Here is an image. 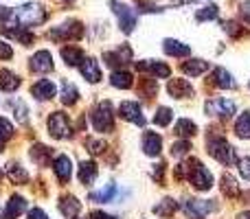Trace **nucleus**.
Segmentation results:
<instances>
[{
    "instance_id": "nucleus-25",
    "label": "nucleus",
    "mask_w": 250,
    "mask_h": 219,
    "mask_svg": "<svg viewBox=\"0 0 250 219\" xmlns=\"http://www.w3.org/2000/svg\"><path fill=\"white\" fill-rule=\"evenodd\" d=\"M20 88V77L13 73H9V70H0V90L4 92H13Z\"/></svg>"
},
{
    "instance_id": "nucleus-55",
    "label": "nucleus",
    "mask_w": 250,
    "mask_h": 219,
    "mask_svg": "<svg viewBox=\"0 0 250 219\" xmlns=\"http://www.w3.org/2000/svg\"><path fill=\"white\" fill-rule=\"evenodd\" d=\"M0 178H2V173H0Z\"/></svg>"
},
{
    "instance_id": "nucleus-50",
    "label": "nucleus",
    "mask_w": 250,
    "mask_h": 219,
    "mask_svg": "<svg viewBox=\"0 0 250 219\" xmlns=\"http://www.w3.org/2000/svg\"><path fill=\"white\" fill-rule=\"evenodd\" d=\"M90 219H117V217H110V215H105V213H92Z\"/></svg>"
},
{
    "instance_id": "nucleus-40",
    "label": "nucleus",
    "mask_w": 250,
    "mask_h": 219,
    "mask_svg": "<svg viewBox=\"0 0 250 219\" xmlns=\"http://www.w3.org/2000/svg\"><path fill=\"white\" fill-rule=\"evenodd\" d=\"M11 134H13V125L9 123V119H4V116H0V138H2L4 142L11 138Z\"/></svg>"
},
{
    "instance_id": "nucleus-32",
    "label": "nucleus",
    "mask_w": 250,
    "mask_h": 219,
    "mask_svg": "<svg viewBox=\"0 0 250 219\" xmlns=\"http://www.w3.org/2000/svg\"><path fill=\"white\" fill-rule=\"evenodd\" d=\"M195 132H198V125H195L193 120H189V119H180V120H178V125H176V134H178V136L191 138Z\"/></svg>"
},
{
    "instance_id": "nucleus-30",
    "label": "nucleus",
    "mask_w": 250,
    "mask_h": 219,
    "mask_svg": "<svg viewBox=\"0 0 250 219\" xmlns=\"http://www.w3.org/2000/svg\"><path fill=\"white\" fill-rule=\"evenodd\" d=\"M79 90L70 81H62V103L64 105H75L77 103Z\"/></svg>"
},
{
    "instance_id": "nucleus-11",
    "label": "nucleus",
    "mask_w": 250,
    "mask_h": 219,
    "mask_svg": "<svg viewBox=\"0 0 250 219\" xmlns=\"http://www.w3.org/2000/svg\"><path fill=\"white\" fill-rule=\"evenodd\" d=\"M119 114L134 125H145V116H143L141 105H138L136 101H123L121 108H119Z\"/></svg>"
},
{
    "instance_id": "nucleus-16",
    "label": "nucleus",
    "mask_w": 250,
    "mask_h": 219,
    "mask_svg": "<svg viewBox=\"0 0 250 219\" xmlns=\"http://www.w3.org/2000/svg\"><path fill=\"white\" fill-rule=\"evenodd\" d=\"M60 213L66 219H75L82 213V204H79V199L73 198V195H64V198L60 199Z\"/></svg>"
},
{
    "instance_id": "nucleus-13",
    "label": "nucleus",
    "mask_w": 250,
    "mask_h": 219,
    "mask_svg": "<svg viewBox=\"0 0 250 219\" xmlns=\"http://www.w3.org/2000/svg\"><path fill=\"white\" fill-rule=\"evenodd\" d=\"M31 70L33 73H51L53 70V60L48 51H38L33 57H31Z\"/></svg>"
},
{
    "instance_id": "nucleus-53",
    "label": "nucleus",
    "mask_w": 250,
    "mask_h": 219,
    "mask_svg": "<svg viewBox=\"0 0 250 219\" xmlns=\"http://www.w3.org/2000/svg\"><path fill=\"white\" fill-rule=\"evenodd\" d=\"M4 149V140H2V138H0V151H2Z\"/></svg>"
},
{
    "instance_id": "nucleus-38",
    "label": "nucleus",
    "mask_w": 250,
    "mask_h": 219,
    "mask_svg": "<svg viewBox=\"0 0 250 219\" xmlns=\"http://www.w3.org/2000/svg\"><path fill=\"white\" fill-rule=\"evenodd\" d=\"M195 18H198L200 22H207V20H217V18H220V7H215V4H208V7L200 9V11L195 13Z\"/></svg>"
},
{
    "instance_id": "nucleus-8",
    "label": "nucleus",
    "mask_w": 250,
    "mask_h": 219,
    "mask_svg": "<svg viewBox=\"0 0 250 219\" xmlns=\"http://www.w3.org/2000/svg\"><path fill=\"white\" fill-rule=\"evenodd\" d=\"M207 114L211 116H222V119H230V116L237 112V103L230 99H211L204 105Z\"/></svg>"
},
{
    "instance_id": "nucleus-5",
    "label": "nucleus",
    "mask_w": 250,
    "mask_h": 219,
    "mask_svg": "<svg viewBox=\"0 0 250 219\" xmlns=\"http://www.w3.org/2000/svg\"><path fill=\"white\" fill-rule=\"evenodd\" d=\"M83 33L82 22L77 20H68L64 24H57L48 31V38L55 40V42H70V40H79Z\"/></svg>"
},
{
    "instance_id": "nucleus-43",
    "label": "nucleus",
    "mask_w": 250,
    "mask_h": 219,
    "mask_svg": "<svg viewBox=\"0 0 250 219\" xmlns=\"http://www.w3.org/2000/svg\"><path fill=\"white\" fill-rule=\"evenodd\" d=\"M16 18L13 9H7V7H0V26L4 29V24H11V20Z\"/></svg>"
},
{
    "instance_id": "nucleus-4",
    "label": "nucleus",
    "mask_w": 250,
    "mask_h": 219,
    "mask_svg": "<svg viewBox=\"0 0 250 219\" xmlns=\"http://www.w3.org/2000/svg\"><path fill=\"white\" fill-rule=\"evenodd\" d=\"M207 147H208V154H211L213 158L217 160V162L226 164V167H233V164H237V154H235V149L222 136L208 138V145Z\"/></svg>"
},
{
    "instance_id": "nucleus-54",
    "label": "nucleus",
    "mask_w": 250,
    "mask_h": 219,
    "mask_svg": "<svg viewBox=\"0 0 250 219\" xmlns=\"http://www.w3.org/2000/svg\"><path fill=\"white\" fill-rule=\"evenodd\" d=\"M62 2H73V0H62Z\"/></svg>"
},
{
    "instance_id": "nucleus-44",
    "label": "nucleus",
    "mask_w": 250,
    "mask_h": 219,
    "mask_svg": "<svg viewBox=\"0 0 250 219\" xmlns=\"http://www.w3.org/2000/svg\"><path fill=\"white\" fill-rule=\"evenodd\" d=\"M239 173H242L244 180L250 182V158H242V160H239Z\"/></svg>"
},
{
    "instance_id": "nucleus-24",
    "label": "nucleus",
    "mask_w": 250,
    "mask_h": 219,
    "mask_svg": "<svg viewBox=\"0 0 250 219\" xmlns=\"http://www.w3.org/2000/svg\"><path fill=\"white\" fill-rule=\"evenodd\" d=\"M24 211H26V199L20 198V195H13V198L9 199V204H7V213H4V217H7V219H16L18 215H22Z\"/></svg>"
},
{
    "instance_id": "nucleus-49",
    "label": "nucleus",
    "mask_w": 250,
    "mask_h": 219,
    "mask_svg": "<svg viewBox=\"0 0 250 219\" xmlns=\"http://www.w3.org/2000/svg\"><path fill=\"white\" fill-rule=\"evenodd\" d=\"M239 13H242V18L250 24V2H244L242 9H239Z\"/></svg>"
},
{
    "instance_id": "nucleus-1",
    "label": "nucleus",
    "mask_w": 250,
    "mask_h": 219,
    "mask_svg": "<svg viewBox=\"0 0 250 219\" xmlns=\"http://www.w3.org/2000/svg\"><path fill=\"white\" fill-rule=\"evenodd\" d=\"M182 176H185L198 191H208L213 186V173L208 171V169L204 167L200 160H195V158L187 160V162H182L180 167L176 169V178H178V180H182Z\"/></svg>"
},
{
    "instance_id": "nucleus-19",
    "label": "nucleus",
    "mask_w": 250,
    "mask_h": 219,
    "mask_svg": "<svg viewBox=\"0 0 250 219\" xmlns=\"http://www.w3.org/2000/svg\"><path fill=\"white\" fill-rule=\"evenodd\" d=\"M160 149H163V138L154 132H147L145 136H143V151L154 158V156L160 154Z\"/></svg>"
},
{
    "instance_id": "nucleus-10",
    "label": "nucleus",
    "mask_w": 250,
    "mask_h": 219,
    "mask_svg": "<svg viewBox=\"0 0 250 219\" xmlns=\"http://www.w3.org/2000/svg\"><path fill=\"white\" fill-rule=\"evenodd\" d=\"M182 208H185V213L189 215L191 219H202L204 215H208L211 211H215V204L213 202H198V199H187L185 204H182Z\"/></svg>"
},
{
    "instance_id": "nucleus-21",
    "label": "nucleus",
    "mask_w": 250,
    "mask_h": 219,
    "mask_svg": "<svg viewBox=\"0 0 250 219\" xmlns=\"http://www.w3.org/2000/svg\"><path fill=\"white\" fill-rule=\"evenodd\" d=\"M180 70L185 75H189V77H200L202 73H207V70H208V61H204V60H189V61H185V64H180Z\"/></svg>"
},
{
    "instance_id": "nucleus-37",
    "label": "nucleus",
    "mask_w": 250,
    "mask_h": 219,
    "mask_svg": "<svg viewBox=\"0 0 250 219\" xmlns=\"http://www.w3.org/2000/svg\"><path fill=\"white\" fill-rule=\"evenodd\" d=\"M222 182H224V184H222L224 195H229V198H237V195H239V186H237V182H235V178L226 173V176L222 178Z\"/></svg>"
},
{
    "instance_id": "nucleus-46",
    "label": "nucleus",
    "mask_w": 250,
    "mask_h": 219,
    "mask_svg": "<svg viewBox=\"0 0 250 219\" xmlns=\"http://www.w3.org/2000/svg\"><path fill=\"white\" fill-rule=\"evenodd\" d=\"M11 55H13L11 46H9L7 42H0V60H9Z\"/></svg>"
},
{
    "instance_id": "nucleus-20",
    "label": "nucleus",
    "mask_w": 250,
    "mask_h": 219,
    "mask_svg": "<svg viewBox=\"0 0 250 219\" xmlns=\"http://www.w3.org/2000/svg\"><path fill=\"white\" fill-rule=\"evenodd\" d=\"M79 70H82L83 79L90 83H99L101 81V70H99V64H97V60H83L82 66H79Z\"/></svg>"
},
{
    "instance_id": "nucleus-17",
    "label": "nucleus",
    "mask_w": 250,
    "mask_h": 219,
    "mask_svg": "<svg viewBox=\"0 0 250 219\" xmlns=\"http://www.w3.org/2000/svg\"><path fill=\"white\" fill-rule=\"evenodd\" d=\"M55 92H57L55 83L48 81V79H42V81H38L33 88H31V95H33L35 99H40V101L53 99V97H55Z\"/></svg>"
},
{
    "instance_id": "nucleus-23",
    "label": "nucleus",
    "mask_w": 250,
    "mask_h": 219,
    "mask_svg": "<svg viewBox=\"0 0 250 219\" xmlns=\"http://www.w3.org/2000/svg\"><path fill=\"white\" fill-rule=\"evenodd\" d=\"M2 33L4 35H9V38H13V40H18L20 44H24V46H31L33 44V33H29L26 31V26H13V29H2Z\"/></svg>"
},
{
    "instance_id": "nucleus-9",
    "label": "nucleus",
    "mask_w": 250,
    "mask_h": 219,
    "mask_svg": "<svg viewBox=\"0 0 250 219\" xmlns=\"http://www.w3.org/2000/svg\"><path fill=\"white\" fill-rule=\"evenodd\" d=\"M104 60H105V64L112 66V68H117V66H125V64L132 61V48H129L127 44H121L117 51L104 53Z\"/></svg>"
},
{
    "instance_id": "nucleus-14",
    "label": "nucleus",
    "mask_w": 250,
    "mask_h": 219,
    "mask_svg": "<svg viewBox=\"0 0 250 219\" xmlns=\"http://www.w3.org/2000/svg\"><path fill=\"white\" fill-rule=\"evenodd\" d=\"M136 68L141 70V73H151L154 77H158V79L169 77V73H171L167 64H160V61H156V60H151V61H138Z\"/></svg>"
},
{
    "instance_id": "nucleus-45",
    "label": "nucleus",
    "mask_w": 250,
    "mask_h": 219,
    "mask_svg": "<svg viewBox=\"0 0 250 219\" xmlns=\"http://www.w3.org/2000/svg\"><path fill=\"white\" fill-rule=\"evenodd\" d=\"M224 29H226V33H230L233 38L242 35V29H239V24H235V22H224Z\"/></svg>"
},
{
    "instance_id": "nucleus-31",
    "label": "nucleus",
    "mask_w": 250,
    "mask_h": 219,
    "mask_svg": "<svg viewBox=\"0 0 250 219\" xmlns=\"http://www.w3.org/2000/svg\"><path fill=\"white\" fill-rule=\"evenodd\" d=\"M62 57H64V61L68 66H79L83 53H82V48H77V46H64L62 48Z\"/></svg>"
},
{
    "instance_id": "nucleus-41",
    "label": "nucleus",
    "mask_w": 250,
    "mask_h": 219,
    "mask_svg": "<svg viewBox=\"0 0 250 219\" xmlns=\"http://www.w3.org/2000/svg\"><path fill=\"white\" fill-rule=\"evenodd\" d=\"M189 149H191V142H189V140H178L176 145H173L171 154L176 156V158H182V156L189 154Z\"/></svg>"
},
{
    "instance_id": "nucleus-27",
    "label": "nucleus",
    "mask_w": 250,
    "mask_h": 219,
    "mask_svg": "<svg viewBox=\"0 0 250 219\" xmlns=\"http://www.w3.org/2000/svg\"><path fill=\"white\" fill-rule=\"evenodd\" d=\"M110 83H112L114 88H119V90H127V88H132L134 79L129 73H125V70H114L112 77H110Z\"/></svg>"
},
{
    "instance_id": "nucleus-48",
    "label": "nucleus",
    "mask_w": 250,
    "mask_h": 219,
    "mask_svg": "<svg viewBox=\"0 0 250 219\" xmlns=\"http://www.w3.org/2000/svg\"><path fill=\"white\" fill-rule=\"evenodd\" d=\"M29 219H48V215L42 211V208H33V211L29 213Z\"/></svg>"
},
{
    "instance_id": "nucleus-15",
    "label": "nucleus",
    "mask_w": 250,
    "mask_h": 219,
    "mask_svg": "<svg viewBox=\"0 0 250 219\" xmlns=\"http://www.w3.org/2000/svg\"><path fill=\"white\" fill-rule=\"evenodd\" d=\"M211 81H213V86L222 88V90H233V88H237L233 75H230L226 68H215V70H213Z\"/></svg>"
},
{
    "instance_id": "nucleus-34",
    "label": "nucleus",
    "mask_w": 250,
    "mask_h": 219,
    "mask_svg": "<svg viewBox=\"0 0 250 219\" xmlns=\"http://www.w3.org/2000/svg\"><path fill=\"white\" fill-rule=\"evenodd\" d=\"M114 193H117V186H114V184H108L105 189L97 191V193H90V199H92V202H99V204H104V202H112Z\"/></svg>"
},
{
    "instance_id": "nucleus-2",
    "label": "nucleus",
    "mask_w": 250,
    "mask_h": 219,
    "mask_svg": "<svg viewBox=\"0 0 250 219\" xmlns=\"http://www.w3.org/2000/svg\"><path fill=\"white\" fill-rule=\"evenodd\" d=\"M90 120H92V127L97 129V132H112L114 129V105L110 103V101H101V103L95 105V110H92L90 114Z\"/></svg>"
},
{
    "instance_id": "nucleus-35",
    "label": "nucleus",
    "mask_w": 250,
    "mask_h": 219,
    "mask_svg": "<svg viewBox=\"0 0 250 219\" xmlns=\"http://www.w3.org/2000/svg\"><path fill=\"white\" fill-rule=\"evenodd\" d=\"M7 108H11L16 112V119L20 120V123H26V119H29V108H26V103H22L20 99H13L7 103Z\"/></svg>"
},
{
    "instance_id": "nucleus-18",
    "label": "nucleus",
    "mask_w": 250,
    "mask_h": 219,
    "mask_svg": "<svg viewBox=\"0 0 250 219\" xmlns=\"http://www.w3.org/2000/svg\"><path fill=\"white\" fill-rule=\"evenodd\" d=\"M53 169H55V176L60 182H68L70 180V173H73V167H70V160L68 156H57L55 160H53Z\"/></svg>"
},
{
    "instance_id": "nucleus-28",
    "label": "nucleus",
    "mask_w": 250,
    "mask_h": 219,
    "mask_svg": "<svg viewBox=\"0 0 250 219\" xmlns=\"http://www.w3.org/2000/svg\"><path fill=\"white\" fill-rule=\"evenodd\" d=\"M95 178H97V164L95 162H82L79 164V182H82V184L90 186Z\"/></svg>"
},
{
    "instance_id": "nucleus-12",
    "label": "nucleus",
    "mask_w": 250,
    "mask_h": 219,
    "mask_svg": "<svg viewBox=\"0 0 250 219\" xmlns=\"http://www.w3.org/2000/svg\"><path fill=\"white\" fill-rule=\"evenodd\" d=\"M167 92L173 99H185V97H193V88L187 79H171L167 83Z\"/></svg>"
},
{
    "instance_id": "nucleus-22",
    "label": "nucleus",
    "mask_w": 250,
    "mask_h": 219,
    "mask_svg": "<svg viewBox=\"0 0 250 219\" xmlns=\"http://www.w3.org/2000/svg\"><path fill=\"white\" fill-rule=\"evenodd\" d=\"M163 51L171 57H187L191 53V48L187 44L178 42V40H165L163 42Z\"/></svg>"
},
{
    "instance_id": "nucleus-39",
    "label": "nucleus",
    "mask_w": 250,
    "mask_h": 219,
    "mask_svg": "<svg viewBox=\"0 0 250 219\" xmlns=\"http://www.w3.org/2000/svg\"><path fill=\"white\" fill-rule=\"evenodd\" d=\"M171 119H173L171 110L169 108H158V112H156V116H154V123L160 125V127H167V125L171 123Z\"/></svg>"
},
{
    "instance_id": "nucleus-36",
    "label": "nucleus",
    "mask_w": 250,
    "mask_h": 219,
    "mask_svg": "<svg viewBox=\"0 0 250 219\" xmlns=\"http://www.w3.org/2000/svg\"><path fill=\"white\" fill-rule=\"evenodd\" d=\"M176 211H178V204L173 202V199H163V202L154 208V213L160 215V217H171Z\"/></svg>"
},
{
    "instance_id": "nucleus-42",
    "label": "nucleus",
    "mask_w": 250,
    "mask_h": 219,
    "mask_svg": "<svg viewBox=\"0 0 250 219\" xmlns=\"http://www.w3.org/2000/svg\"><path fill=\"white\" fill-rule=\"evenodd\" d=\"M86 147H88V151H90V154H104V149L108 145H105L104 140H97V138H88Z\"/></svg>"
},
{
    "instance_id": "nucleus-29",
    "label": "nucleus",
    "mask_w": 250,
    "mask_h": 219,
    "mask_svg": "<svg viewBox=\"0 0 250 219\" xmlns=\"http://www.w3.org/2000/svg\"><path fill=\"white\" fill-rule=\"evenodd\" d=\"M7 176H9V180H11L13 184H24V182L29 180V173H26L18 162L7 164Z\"/></svg>"
},
{
    "instance_id": "nucleus-26",
    "label": "nucleus",
    "mask_w": 250,
    "mask_h": 219,
    "mask_svg": "<svg viewBox=\"0 0 250 219\" xmlns=\"http://www.w3.org/2000/svg\"><path fill=\"white\" fill-rule=\"evenodd\" d=\"M31 158H33V162L38 167H48V162H51V149L46 145H35L31 149Z\"/></svg>"
},
{
    "instance_id": "nucleus-33",
    "label": "nucleus",
    "mask_w": 250,
    "mask_h": 219,
    "mask_svg": "<svg viewBox=\"0 0 250 219\" xmlns=\"http://www.w3.org/2000/svg\"><path fill=\"white\" fill-rule=\"evenodd\" d=\"M235 134L239 138H250V112H244L235 123Z\"/></svg>"
},
{
    "instance_id": "nucleus-47",
    "label": "nucleus",
    "mask_w": 250,
    "mask_h": 219,
    "mask_svg": "<svg viewBox=\"0 0 250 219\" xmlns=\"http://www.w3.org/2000/svg\"><path fill=\"white\" fill-rule=\"evenodd\" d=\"M165 164H156V169H154V173H151V178H154L156 182H163V171H165Z\"/></svg>"
},
{
    "instance_id": "nucleus-52",
    "label": "nucleus",
    "mask_w": 250,
    "mask_h": 219,
    "mask_svg": "<svg viewBox=\"0 0 250 219\" xmlns=\"http://www.w3.org/2000/svg\"><path fill=\"white\" fill-rule=\"evenodd\" d=\"M244 199H246V204H250V191H246V193H244Z\"/></svg>"
},
{
    "instance_id": "nucleus-7",
    "label": "nucleus",
    "mask_w": 250,
    "mask_h": 219,
    "mask_svg": "<svg viewBox=\"0 0 250 219\" xmlns=\"http://www.w3.org/2000/svg\"><path fill=\"white\" fill-rule=\"evenodd\" d=\"M110 9H112V13L119 18V26H121L123 33H132L134 26H136V18H134L132 9H129L127 4L119 2V0H112V2H110Z\"/></svg>"
},
{
    "instance_id": "nucleus-3",
    "label": "nucleus",
    "mask_w": 250,
    "mask_h": 219,
    "mask_svg": "<svg viewBox=\"0 0 250 219\" xmlns=\"http://www.w3.org/2000/svg\"><path fill=\"white\" fill-rule=\"evenodd\" d=\"M13 13H16V20L20 22V26H38L46 20V9L40 2H26L18 7Z\"/></svg>"
},
{
    "instance_id": "nucleus-6",
    "label": "nucleus",
    "mask_w": 250,
    "mask_h": 219,
    "mask_svg": "<svg viewBox=\"0 0 250 219\" xmlns=\"http://www.w3.org/2000/svg\"><path fill=\"white\" fill-rule=\"evenodd\" d=\"M48 132L53 138H73V125L64 112H53L48 116Z\"/></svg>"
},
{
    "instance_id": "nucleus-51",
    "label": "nucleus",
    "mask_w": 250,
    "mask_h": 219,
    "mask_svg": "<svg viewBox=\"0 0 250 219\" xmlns=\"http://www.w3.org/2000/svg\"><path fill=\"white\" fill-rule=\"evenodd\" d=\"M237 219H250V211H246V213H239Z\"/></svg>"
}]
</instances>
